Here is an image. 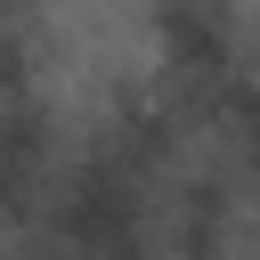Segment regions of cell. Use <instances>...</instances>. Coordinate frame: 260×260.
Returning a JSON list of instances; mask_svg holds the SVG:
<instances>
[{"label":"cell","mask_w":260,"mask_h":260,"mask_svg":"<svg viewBox=\"0 0 260 260\" xmlns=\"http://www.w3.org/2000/svg\"><path fill=\"white\" fill-rule=\"evenodd\" d=\"M57 162H65L57 106L49 98H0V244H16L24 228H41Z\"/></svg>","instance_id":"6da1fadb"},{"label":"cell","mask_w":260,"mask_h":260,"mask_svg":"<svg viewBox=\"0 0 260 260\" xmlns=\"http://www.w3.org/2000/svg\"><path fill=\"white\" fill-rule=\"evenodd\" d=\"M244 252V195L228 162H179L162 187V260H236Z\"/></svg>","instance_id":"7a4b0ae2"},{"label":"cell","mask_w":260,"mask_h":260,"mask_svg":"<svg viewBox=\"0 0 260 260\" xmlns=\"http://www.w3.org/2000/svg\"><path fill=\"white\" fill-rule=\"evenodd\" d=\"M244 8H252V0H244Z\"/></svg>","instance_id":"3957f363"}]
</instances>
